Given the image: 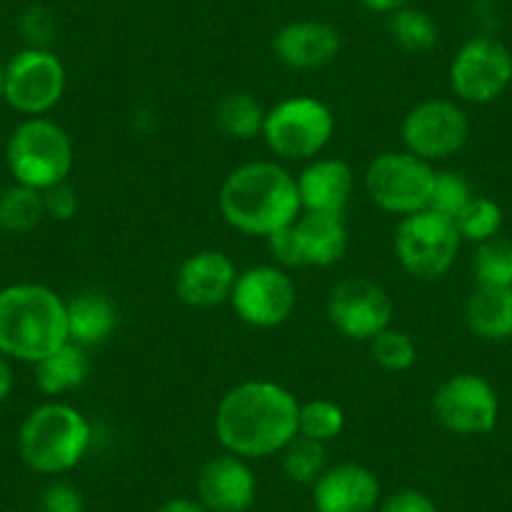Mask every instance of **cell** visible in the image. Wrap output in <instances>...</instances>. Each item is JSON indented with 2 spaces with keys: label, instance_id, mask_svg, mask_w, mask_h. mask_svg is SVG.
<instances>
[{
  "label": "cell",
  "instance_id": "1",
  "mask_svg": "<svg viewBox=\"0 0 512 512\" xmlns=\"http://www.w3.org/2000/svg\"><path fill=\"white\" fill-rule=\"evenodd\" d=\"M214 432L231 455L244 460L274 457L299 435V400L277 382L246 379L219 400Z\"/></svg>",
  "mask_w": 512,
  "mask_h": 512
},
{
  "label": "cell",
  "instance_id": "2",
  "mask_svg": "<svg viewBox=\"0 0 512 512\" xmlns=\"http://www.w3.org/2000/svg\"><path fill=\"white\" fill-rule=\"evenodd\" d=\"M216 204L231 229L264 239L294 224L302 214L297 176L279 161H249L236 166L221 181Z\"/></svg>",
  "mask_w": 512,
  "mask_h": 512
},
{
  "label": "cell",
  "instance_id": "3",
  "mask_svg": "<svg viewBox=\"0 0 512 512\" xmlns=\"http://www.w3.org/2000/svg\"><path fill=\"white\" fill-rule=\"evenodd\" d=\"M68 342L66 299L46 284L0 289V354L36 364Z\"/></svg>",
  "mask_w": 512,
  "mask_h": 512
},
{
  "label": "cell",
  "instance_id": "4",
  "mask_svg": "<svg viewBox=\"0 0 512 512\" xmlns=\"http://www.w3.org/2000/svg\"><path fill=\"white\" fill-rule=\"evenodd\" d=\"M88 417L68 402L51 400L26 415L18 430V455L28 470L58 477L81 465L91 447Z\"/></svg>",
  "mask_w": 512,
  "mask_h": 512
},
{
  "label": "cell",
  "instance_id": "5",
  "mask_svg": "<svg viewBox=\"0 0 512 512\" xmlns=\"http://www.w3.org/2000/svg\"><path fill=\"white\" fill-rule=\"evenodd\" d=\"M76 164L73 141L61 123L46 116L23 118L8 136L6 166L13 184L46 191L63 184Z\"/></svg>",
  "mask_w": 512,
  "mask_h": 512
},
{
  "label": "cell",
  "instance_id": "6",
  "mask_svg": "<svg viewBox=\"0 0 512 512\" xmlns=\"http://www.w3.org/2000/svg\"><path fill=\"white\" fill-rule=\"evenodd\" d=\"M334 113L314 96H292L272 106L264 116L262 139L282 161L317 159L334 136Z\"/></svg>",
  "mask_w": 512,
  "mask_h": 512
},
{
  "label": "cell",
  "instance_id": "7",
  "mask_svg": "<svg viewBox=\"0 0 512 512\" xmlns=\"http://www.w3.org/2000/svg\"><path fill=\"white\" fill-rule=\"evenodd\" d=\"M462 236L455 221L422 209L402 216L395 229V254L400 267L420 282L442 279L460 254Z\"/></svg>",
  "mask_w": 512,
  "mask_h": 512
},
{
  "label": "cell",
  "instance_id": "8",
  "mask_svg": "<svg viewBox=\"0 0 512 512\" xmlns=\"http://www.w3.org/2000/svg\"><path fill=\"white\" fill-rule=\"evenodd\" d=\"M435 181V166L410 151H384L364 171V191L387 214L410 216L427 209Z\"/></svg>",
  "mask_w": 512,
  "mask_h": 512
},
{
  "label": "cell",
  "instance_id": "9",
  "mask_svg": "<svg viewBox=\"0 0 512 512\" xmlns=\"http://www.w3.org/2000/svg\"><path fill=\"white\" fill-rule=\"evenodd\" d=\"M400 134L405 151L435 164L465 149L470 139V118L457 101L427 98L405 113Z\"/></svg>",
  "mask_w": 512,
  "mask_h": 512
},
{
  "label": "cell",
  "instance_id": "10",
  "mask_svg": "<svg viewBox=\"0 0 512 512\" xmlns=\"http://www.w3.org/2000/svg\"><path fill=\"white\" fill-rule=\"evenodd\" d=\"M66 93V68L51 48H21L6 63L3 101L26 118L46 116Z\"/></svg>",
  "mask_w": 512,
  "mask_h": 512
},
{
  "label": "cell",
  "instance_id": "11",
  "mask_svg": "<svg viewBox=\"0 0 512 512\" xmlns=\"http://www.w3.org/2000/svg\"><path fill=\"white\" fill-rule=\"evenodd\" d=\"M512 83V53L502 41L475 36L462 43L450 63V88L457 101L485 103L497 101Z\"/></svg>",
  "mask_w": 512,
  "mask_h": 512
},
{
  "label": "cell",
  "instance_id": "12",
  "mask_svg": "<svg viewBox=\"0 0 512 512\" xmlns=\"http://www.w3.org/2000/svg\"><path fill=\"white\" fill-rule=\"evenodd\" d=\"M432 412L452 435H490L500 417V400L485 377L475 372H457L437 387Z\"/></svg>",
  "mask_w": 512,
  "mask_h": 512
},
{
  "label": "cell",
  "instance_id": "13",
  "mask_svg": "<svg viewBox=\"0 0 512 512\" xmlns=\"http://www.w3.org/2000/svg\"><path fill=\"white\" fill-rule=\"evenodd\" d=\"M229 304L249 327H282L297 309V284L277 264H259L239 272Z\"/></svg>",
  "mask_w": 512,
  "mask_h": 512
},
{
  "label": "cell",
  "instance_id": "14",
  "mask_svg": "<svg viewBox=\"0 0 512 512\" xmlns=\"http://www.w3.org/2000/svg\"><path fill=\"white\" fill-rule=\"evenodd\" d=\"M390 294L367 277H347L329 292L327 317L339 334L354 342H369L392 327Z\"/></svg>",
  "mask_w": 512,
  "mask_h": 512
},
{
  "label": "cell",
  "instance_id": "15",
  "mask_svg": "<svg viewBox=\"0 0 512 512\" xmlns=\"http://www.w3.org/2000/svg\"><path fill=\"white\" fill-rule=\"evenodd\" d=\"M239 269L231 256L219 249L189 254L174 274L176 297L194 309H211L229 302Z\"/></svg>",
  "mask_w": 512,
  "mask_h": 512
},
{
  "label": "cell",
  "instance_id": "16",
  "mask_svg": "<svg viewBox=\"0 0 512 512\" xmlns=\"http://www.w3.org/2000/svg\"><path fill=\"white\" fill-rule=\"evenodd\" d=\"M196 495L209 512H249L256 500V475L244 457H211L196 475Z\"/></svg>",
  "mask_w": 512,
  "mask_h": 512
},
{
  "label": "cell",
  "instance_id": "17",
  "mask_svg": "<svg viewBox=\"0 0 512 512\" xmlns=\"http://www.w3.org/2000/svg\"><path fill=\"white\" fill-rule=\"evenodd\" d=\"M314 512H374L379 507V480L369 467L342 462L327 467L312 485Z\"/></svg>",
  "mask_w": 512,
  "mask_h": 512
},
{
  "label": "cell",
  "instance_id": "18",
  "mask_svg": "<svg viewBox=\"0 0 512 512\" xmlns=\"http://www.w3.org/2000/svg\"><path fill=\"white\" fill-rule=\"evenodd\" d=\"M274 56L292 71H319L342 51V36L324 21H292L277 31Z\"/></svg>",
  "mask_w": 512,
  "mask_h": 512
},
{
  "label": "cell",
  "instance_id": "19",
  "mask_svg": "<svg viewBox=\"0 0 512 512\" xmlns=\"http://www.w3.org/2000/svg\"><path fill=\"white\" fill-rule=\"evenodd\" d=\"M302 211H322V214H344L354 191V174L347 161L317 159L307 161L297 176Z\"/></svg>",
  "mask_w": 512,
  "mask_h": 512
},
{
  "label": "cell",
  "instance_id": "20",
  "mask_svg": "<svg viewBox=\"0 0 512 512\" xmlns=\"http://www.w3.org/2000/svg\"><path fill=\"white\" fill-rule=\"evenodd\" d=\"M292 229L304 267H332L347 254L349 236L344 214L302 211Z\"/></svg>",
  "mask_w": 512,
  "mask_h": 512
},
{
  "label": "cell",
  "instance_id": "21",
  "mask_svg": "<svg viewBox=\"0 0 512 512\" xmlns=\"http://www.w3.org/2000/svg\"><path fill=\"white\" fill-rule=\"evenodd\" d=\"M68 339L81 347L103 344L118 327V309L108 294L98 289H83L66 299Z\"/></svg>",
  "mask_w": 512,
  "mask_h": 512
},
{
  "label": "cell",
  "instance_id": "22",
  "mask_svg": "<svg viewBox=\"0 0 512 512\" xmlns=\"http://www.w3.org/2000/svg\"><path fill=\"white\" fill-rule=\"evenodd\" d=\"M88 369H91V364H88L86 347L68 339L63 347L33 364V374H36L33 379H36L41 395L58 400V397L81 390L83 382L88 379Z\"/></svg>",
  "mask_w": 512,
  "mask_h": 512
},
{
  "label": "cell",
  "instance_id": "23",
  "mask_svg": "<svg viewBox=\"0 0 512 512\" xmlns=\"http://www.w3.org/2000/svg\"><path fill=\"white\" fill-rule=\"evenodd\" d=\"M465 322L467 329L485 342L512 339V289L477 284L467 299Z\"/></svg>",
  "mask_w": 512,
  "mask_h": 512
},
{
  "label": "cell",
  "instance_id": "24",
  "mask_svg": "<svg viewBox=\"0 0 512 512\" xmlns=\"http://www.w3.org/2000/svg\"><path fill=\"white\" fill-rule=\"evenodd\" d=\"M264 116H267V111H264L262 103L246 91L226 93L214 106V126L226 139L251 141L262 136Z\"/></svg>",
  "mask_w": 512,
  "mask_h": 512
},
{
  "label": "cell",
  "instance_id": "25",
  "mask_svg": "<svg viewBox=\"0 0 512 512\" xmlns=\"http://www.w3.org/2000/svg\"><path fill=\"white\" fill-rule=\"evenodd\" d=\"M46 219L43 194L31 186L13 184L0 191V229L8 234H28Z\"/></svg>",
  "mask_w": 512,
  "mask_h": 512
},
{
  "label": "cell",
  "instance_id": "26",
  "mask_svg": "<svg viewBox=\"0 0 512 512\" xmlns=\"http://www.w3.org/2000/svg\"><path fill=\"white\" fill-rule=\"evenodd\" d=\"M390 36L402 51L430 53L437 46L440 31L430 13L415 6H405L390 13Z\"/></svg>",
  "mask_w": 512,
  "mask_h": 512
},
{
  "label": "cell",
  "instance_id": "27",
  "mask_svg": "<svg viewBox=\"0 0 512 512\" xmlns=\"http://www.w3.org/2000/svg\"><path fill=\"white\" fill-rule=\"evenodd\" d=\"M282 470L297 485H314L327 470V450L322 442L297 435L282 452Z\"/></svg>",
  "mask_w": 512,
  "mask_h": 512
},
{
  "label": "cell",
  "instance_id": "28",
  "mask_svg": "<svg viewBox=\"0 0 512 512\" xmlns=\"http://www.w3.org/2000/svg\"><path fill=\"white\" fill-rule=\"evenodd\" d=\"M344 410L332 400H317L299 402V435L309 437V440H317L322 445L337 440L344 432Z\"/></svg>",
  "mask_w": 512,
  "mask_h": 512
},
{
  "label": "cell",
  "instance_id": "29",
  "mask_svg": "<svg viewBox=\"0 0 512 512\" xmlns=\"http://www.w3.org/2000/svg\"><path fill=\"white\" fill-rule=\"evenodd\" d=\"M475 282L480 287H507L512 289V244L505 239H490L477 244Z\"/></svg>",
  "mask_w": 512,
  "mask_h": 512
},
{
  "label": "cell",
  "instance_id": "30",
  "mask_svg": "<svg viewBox=\"0 0 512 512\" xmlns=\"http://www.w3.org/2000/svg\"><path fill=\"white\" fill-rule=\"evenodd\" d=\"M367 344L372 359L384 372H407L417 362V344L405 329L387 327Z\"/></svg>",
  "mask_w": 512,
  "mask_h": 512
},
{
  "label": "cell",
  "instance_id": "31",
  "mask_svg": "<svg viewBox=\"0 0 512 512\" xmlns=\"http://www.w3.org/2000/svg\"><path fill=\"white\" fill-rule=\"evenodd\" d=\"M457 231L462 241L472 244H485L495 239L502 229V209L487 196H472L470 204L462 209V214L455 219Z\"/></svg>",
  "mask_w": 512,
  "mask_h": 512
},
{
  "label": "cell",
  "instance_id": "32",
  "mask_svg": "<svg viewBox=\"0 0 512 512\" xmlns=\"http://www.w3.org/2000/svg\"><path fill=\"white\" fill-rule=\"evenodd\" d=\"M472 196L475 194H472L465 176L450 169H442V171L435 169V181H432V194H430V204H427V209L437 211V214L455 221L457 216L462 214V209L470 204Z\"/></svg>",
  "mask_w": 512,
  "mask_h": 512
},
{
  "label": "cell",
  "instance_id": "33",
  "mask_svg": "<svg viewBox=\"0 0 512 512\" xmlns=\"http://www.w3.org/2000/svg\"><path fill=\"white\" fill-rule=\"evenodd\" d=\"M21 36L28 48H51L56 36L53 13L43 6H31L21 16Z\"/></svg>",
  "mask_w": 512,
  "mask_h": 512
},
{
  "label": "cell",
  "instance_id": "34",
  "mask_svg": "<svg viewBox=\"0 0 512 512\" xmlns=\"http://www.w3.org/2000/svg\"><path fill=\"white\" fill-rule=\"evenodd\" d=\"M38 512H86V502L76 485L53 480L38 495Z\"/></svg>",
  "mask_w": 512,
  "mask_h": 512
},
{
  "label": "cell",
  "instance_id": "35",
  "mask_svg": "<svg viewBox=\"0 0 512 512\" xmlns=\"http://www.w3.org/2000/svg\"><path fill=\"white\" fill-rule=\"evenodd\" d=\"M43 194V211L46 219L53 221H71L78 214V191L68 181L51 186L41 191Z\"/></svg>",
  "mask_w": 512,
  "mask_h": 512
},
{
  "label": "cell",
  "instance_id": "36",
  "mask_svg": "<svg viewBox=\"0 0 512 512\" xmlns=\"http://www.w3.org/2000/svg\"><path fill=\"white\" fill-rule=\"evenodd\" d=\"M267 246H269V254H272V259L277 267H282V269L304 267L292 224L284 226V229H279V231H274L272 236H267Z\"/></svg>",
  "mask_w": 512,
  "mask_h": 512
},
{
  "label": "cell",
  "instance_id": "37",
  "mask_svg": "<svg viewBox=\"0 0 512 512\" xmlns=\"http://www.w3.org/2000/svg\"><path fill=\"white\" fill-rule=\"evenodd\" d=\"M379 512H440L435 500L427 492L405 487V490L392 492L387 500L379 502Z\"/></svg>",
  "mask_w": 512,
  "mask_h": 512
},
{
  "label": "cell",
  "instance_id": "38",
  "mask_svg": "<svg viewBox=\"0 0 512 512\" xmlns=\"http://www.w3.org/2000/svg\"><path fill=\"white\" fill-rule=\"evenodd\" d=\"M154 512H209L199 500H189V497H174L166 500L164 505L156 507Z\"/></svg>",
  "mask_w": 512,
  "mask_h": 512
},
{
  "label": "cell",
  "instance_id": "39",
  "mask_svg": "<svg viewBox=\"0 0 512 512\" xmlns=\"http://www.w3.org/2000/svg\"><path fill=\"white\" fill-rule=\"evenodd\" d=\"M13 384H16V377H13L11 359L0 354V405H3V402H6L8 397H11Z\"/></svg>",
  "mask_w": 512,
  "mask_h": 512
},
{
  "label": "cell",
  "instance_id": "40",
  "mask_svg": "<svg viewBox=\"0 0 512 512\" xmlns=\"http://www.w3.org/2000/svg\"><path fill=\"white\" fill-rule=\"evenodd\" d=\"M367 11L372 13H384V16H390V13L400 11V8L410 6L412 0H359Z\"/></svg>",
  "mask_w": 512,
  "mask_h": 512
},
{
  "label": "cell",
  "instance_id": "41",
  "mask_svg": "<svg viewBox=\"0 0 512 512\" xmlns=\"http://www.w3.org/2000/svg\"><path fill=\"white\" fill-rule=\"evenodd\" d=\"M3 88H6V63L0 61V101H3Z\"/></svg>",
  "mask_w": 512,
  "mask_h": 512
}]
</instances>
